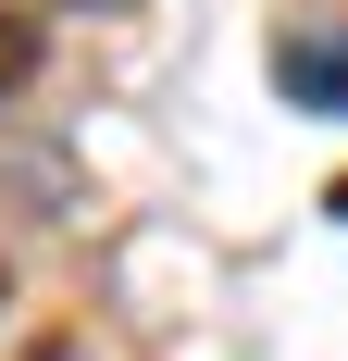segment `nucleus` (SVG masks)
<instances>
[{
	"mask_svg": "<svg viewBox=\"0 0 348 361\" xmlns=\"http://www.w3.org/2000/svg\"><path fill=\"white\" fill-rule=\"evenodd\" d=\"M25 75H37V25H25V13H0V87H25Z\"/></svg>",
	"mask_w": 348,
	"mask_h": 361,
	"instance_id": "2",
	"label": "nucleus"
},
{
	"mask_svg": "<svg viewBox=\"0 0 348 361\" xmlns=\"http://www.w3.org/2000/svg\"><path fill=\"white\" fill-rule=\"evenodd\" d=\"M274 87L299 112H348V25L336 13H299V25L274 37Z\"/></svg>",
	"mask_w": 348,
	"mask_h": 361,
	"instance_id": "1",
	"label": "nucleus"
},
{
	"mask_svg": "<svg viewBox=\"0 0 348 361\" xmlns=\"http://www.w3.org/2000/svg\"><path fill=\"white\" fill-rule=\"evenodd\" d=\"M37 361H75V349H37Z\"/></svg>",
	"mask_w": 348,
	"mask_h": 361,
	"instance_id": "3",
	"label": "nucleus"
}]
</instances>
